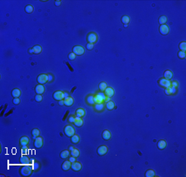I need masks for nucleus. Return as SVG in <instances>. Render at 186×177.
Segmentation results:
<instances>
[{
    "instance_id": "1",
    "label": "nucleus",
    "mask_w": 186,
    "mask_h": 177,
    "mask_svg": "<svg viewBox=\"0 0 186 177\" xmlns=\"http://www.w3.org/2000/svg\"><path fill=\"white\" fill-rule=\"evenodd\" d=\"M32 166L29 164V165H23L21 167V174L23 176H29L31 175L32 172Z\"/></svg>"
},
{
    "instance_id": "2",
    "label": "nucleus",
    "mask_w": 186,
    "mask_h": 177,
    "mask_svg": "<svg viewBox=\"0 0 186 177\" xmlns=\"http://www.w3.org/2000/svg\"><path fill=\"white\" fill-rule=\"evenodd\" d=\"M106 97H107V96H105L104 92L96 93V94L94 95V102H95V104H100V103H103L105 101Z\"/></svg>"
},
{
    "instance_id": "3",
    "label": "nucleus",
    "mask_w": 186,
    "mask_h": 177,
    "mask_svg": "<svg viewBox=\"0 0 186 177\" xmlns=\"http://www.w3.org/2000/svg\"><path fill=\"white\" fill-rule=\"evenodd\" d=\"M64 133L67 137L71 138L72 136H74L75 134V130H74V127H72L71 125H66L64 128Z\"/></svg>"
},
{
    "instance_id": "4",
    "label": "nucleus",
    "mask_w": 186,
    "mask_h": 177,
    "mask_svg": "<svg viewBox=\"0 0 186 177\" xmlns=\"http://www.w3.org/2000/svg\"><path fill=\"white\" fill-rule=\"evenodd\" d=\"M37 83L39 84H45V83H48V74H45V73H42V74H40L39 76L37 77L36 78Z\"/></svg>"
},
{
    "instance_id": "5",
    "label": "nucleus",
    "mask_w": 186,
    "mask_h": 177,
    "mask_svg": "<svg viewBox=\"0 0 186 177\" xmlns=\"http://www.w3.org/2000/svg\"><path fill=\"white\" fill-rule=\"evenodd\" d=\"M87 41H88L89 43H91V44L94 45V43H96L97 41H98V35H97V34L93 33V32L89 33L88 35V36H87Z\"/></svg>"
},
{
    "instance_id": "6",
    "label": "nucleus",
    "mask_w": 186,
    "mask_h": 177,
    "mask_svg": "<svg viewBox=\"0 0 186 177\" xmlns=\"http://www.w3.org/2000/svg\"><path fill=\"white\" fill-rule=\"evenodd\" d=\"M159 85L164 88H168L171 86V82L170 80L166 79V78H161L159 81Z\"/></svg>"
},
{
    "instance_id": "7",
    "label": "nucleus",
    "mask_w": 186,
    "mask_h": 177,
    "mask_svg": "<svg viewBox=\"0 0 186 177\" xmlns=\"http://www.w3.org/2000/svg\"><path fill=\"white\" fill-rule=\"evenodd\" d=\"M73 53L75 54L76 55H82V54H84V53H85V49H84V47H82V46L76 45L73 48Z\"/></svg>"
},
{
    "instance_id": "8",
    "label": "nucleus",
    "mask_w": 186,
    "mask_h": 177,
    "mask_svg": "<svg viewBox=\"0 0 186 177\" xmlns=\"http://www.w3.org/2000/svg\"><path fill=\"white\" fill-rule=\"evenodd\" d=\"M34 146H35L36 148H41V147L43 146V138L42 137L39 136L37 137L35 139V142H34Z\"/></svg>"
},
{
    "instance_id": "9",
    "label": "nucleus",
    "mask_w": 186,
    "mask_h": 177,
    "mask_svg": "<svg viewBox=\"0 0 186 177\" xmlns=\"http://www.w3.org/2000/svg\"><path fill=\"white\" fill-rule=\"evenodd\" d=\"M53 98L58 101H61V100H64V91H56V92H54V94H53Z\"/></svg>"
},
{
    "instance_id": "10",
    "label": "nucleus",
    "mask_w": 186,
    "mask_h": 177,
    "mask_svg": "<svg viewBox=\"0 0 186 177\" xmlns=\"http://www.w3.org/2000/svg\"><path fill=\"white\" fill-rule=\"evenodd\" d=\"M107 152H108V147L104 145L100 146V147H98V149H97V152H98V154L99 156L105 155V154L107 153Z\"/></svg>"
},
{
    "instance_id": "11",
    "label": "nucleus",
    "mask_w": 186,
    "mask_h": 177,
    "mask_svg": "<svg viewBox=\"0 0 186 177\" xmlns=\"http://www.w3.org/2000/svg\"><path fill=\"white\" fill-rule=\"evenodd\" d=\"M159 30H160V32H161V34H162L163 35H168V33L170 32L169 26H168L167 25H166V24H164V25H161Z\"/></svg>"
},
{
    "instance_id": "12",
    "label": "nucleus",
    "mask_w": 186,
    "mask_h": 177,
    "mask_svg": "<svg viewBox=\"0 0 186 177\" xmlns=\"http://www.w3.org/2000/svg\"><path fill=\"white\" fill-rule=\"evenodd\" d=\"M71 169L74 171H80L82 169V165L78 162H74L71 164Z\"/></svg>"
},
{
    "instance_id": "13",
    "label": "nucleus",
    "mask_w": 186,
    "mask_h": 177,
    "mask_svg": "<svg viewBox=\"0 0 186 177\" xmlns=\"http://www.w3.org/2000/svg\"><path fill=\"white\" fill-rule=\"evenodd\" d=\"M104 94H105V96H107V97H110L111 98L112 96H113V95H114V90H113V88H112V87H107L106 89L104 90Z\"/></svg>"
},
{
    "instance_id": "14",
    "label": "nucleus",
    "mask_w": 186,
    "mask_h": 177,
    "mask_svg": "<svg viewBox=\"0 0 186 177\" xmlns=\"http://www.w3.org/2000/svg\"><path fill=\"white\" fill-rule=\"evenodd\" d=\"M35 91L36 94H39V95H42L45 91V87L43 85L41 84H38L37 86H36L35 87Z\"/></svg>"
},
{
    "instance_id": "15",
    "label": "nucleus",
    "mask_w": 186,
    "mask_h": 177,
    "mask_svg": "<svg viewBox=\"0 0 186 177\" xmlns=\"http://www.w3.org/2000/svg\"><path fill=\"white\" fill-rule=\"evenodd\" d=\"M29 142H30V139H29L28 137L23 136L20 138V145L22 147H25V146H27V144L29 143Z\"/></svg>"
},
{
    "instance_id": "16",
    "label": "nucleus",
    "mask_w": 186,
    "mask_h": 177,
    "mask_svg": "<svg viewBox=\"0 0 186 177\" xmlns=\"http://www.w3.org/2000/svg\"><path fill=\"white\" fill-rule=\"evenodd\" d=\"M20 163L22 165H29L31 163V160L27 156H22L20 157Z\"/></svg>"
},
{
    "instance_id": "17",
    "label": "nucleus",
    "mask_w": 186,
    "mask_h": 177,
    "mask_svg": "<svg viewBox=\"0 0 186 177\" xmlns=\"http://www.w3.org/2000/svg\"><path fill=\"white\" fill-rule=\"evenodd\" d=\"M71 162L69 161H65V162H63L62 164V170H65V171H67L69 170V169L71 168Z\"/></svg>"
},
{
    "instance_id": "18",
    "label": "nucleus",
    "mask_w": 186,
    "mask_h": 177,
    "mask_svg": "<svg viewBox=\"0 0 186 177\" xmlns=\"http://www.w3.org/2000/svg\"><path fill=\"white\" fill-rule=\"evenodd\" d=\"M86 101L87 103H88L89 105H94L95 102H94V95H89L88 96H87L86 98Z\"/></svg>"
},
{
    "instance_id": "19",
    "label": "nucleus",
    "mask_w": 186,
    "mask_h": 177,
    "mask_svg": "<svg viewBox=\"0 0 186 177\" xmlns=\"http://www.w3.org/2000/svg\"><path fill=\"white\" fill-rule=\"evenodd\" d=\"M93 107H94V110H96V111L98 112H102L103 110H104V104L103 103H100V104H95L94 105H93Z\"/></svg>"
},
{
    "instance_id": "20",
    "label": "nucleus",
    "mask_w": 186,
    "mask_h": 177,
    "mask_svg": "<svg viewBox=\"0 0 186 177\" xmlns=\"http://www.w3.org/2000/svg\"><path fill=\"white\" fill-rule=\"evenodd\" d=\"M74 104V99L70 96L64 99V105L66 106H71L72 105Z\"/></svg>"
},
{
    "instance_id": "21",
    "label": "nucleus",
    "mask_w": 186,
    "mask_h": 177,
    "mask_svg": "<svg viewBox=\"0 0 186 177\" xmlns=\"http://www.w3.org/2000/svg\"><path fill=\"white\" fill-rule=\"evenodd\" d=\"M85 115V111L83 108H78L76 110V112H75V116L76 117H80V118H82L84 117Z\"/></svg>"
},
{
    "instance_id": "22",
    "label": "nucleus",
    "mask_w": 186,
    "mask_h": 177,
    "mask_svg": "<svg viewBox=\"0 0 186 177\" xmlns=\"http://www.w3.org/2000/svg\"><path fill=\"white\" fill-rule=\"evenodd\" d=\"M74 124L77 127H81L84 124V120L82 118L75 116V121L74 122Z\"/></svg>"
},
{
    "instance_id": "23",
    "label": "nucleus",
    "mask_w": 186,
    "mask_h": 177,
    "mask_svg": "<svg viewBox=\"0 0 186 177\" xmlns=\"http://www.w3.org/2000/svg\"><path fill=\"white\" fill-rule=\"evenodd\" d=\"M166 145H167V143H166V142L165 141V140H160L157 143L158 148L161 149V150H163V149L166 148Z\"/></svg>"
},
{
    "instance_id": "24",
    "label": "nucleus",
    "mask_w": 186,
    "mask_h": 177,
    "mask_svg": "<svg viewBox=\"0 0 186 177\" xmlns=\"http://www.w3.org/2000/svg\"><path fill=\"white\" fill-rule=\"evenodd\" d=\"M102 137L104 140H109L111 138V133L108 130H104L102 133Z\"/></svg>"
},
{
    "instance_id": "25",
    "label": "nucleus",
    "mask_w": 186,
    "mask_h": 177,
    "mask_svg": "<svg viewBox=\"0 0 186 177\" xmlns=\"http://www.w3.org/2000/svg\"><path fill=\"white\" fill-rule=\"evenodd\" d=\"M69 155H70L69 151V150H65V151H63V152H61L60 157H61V158H62V159H66L67 157H69Z\"/></svg>"
},
{
    "instance_id": "26",
    "label": "nucleus",
    "mask_w": 186,
    "mask_h": 177,
    "mask_svg": "<svg viewBox=\"0 0 186 177\" xmlns=\"http://www.w3.org/2000/svg\"><path fill=\"white\" fill-rule=\"evenodd\" d=\"M12 96H13V98H17L21 96V91L18 88H15L12 91Z\"/></svg>"
},
{
    "instance_id": "27",
    "label": "nucleus",
    "mask_w": 186,
    "mask_h": 177,
    "mask_svg": "<svg viewBox=\"0 0 186 177\" xmlns=\"http://www.w3.org/2000/svg\"><path fill=\"white\" fill-rule=\"evenodd\" d=\"M105 106L107 107L108 110H112L115 108V104H114V102L113 101H108V102H106V105Z\"/></svg>"
},
{
    "instance_id": "28",
    "label": "nucleus",
    "mask_w": 186,
    "mask_h": 177,
    "mask_svg": "<svg viewBox=\"0 0 186 177\" xmlns=\"http://www.w3.org/2000/svg\"><path fill=\"white\" fill-rule=\"evenodd\" d=\"M173 77V73L170 70H166L164 73V78L167 80H170Z\"/></svg>"
},
{
    "instance_id": "29",
    "label": "nucleus",
    "mask_w": 186,
    "mask_h": 177,
    "mask_svg": "<svg viewBox=\"0 0 186 177\" xmlns=\"http://www.w3.org/2000/svg\"><path fill=\"white\" fill-rule=\"evenodd\" d=\"M32 135L33 139H36L37 137L40 136V130L38 129V128H34L32 131Z\"/></svg>"
},
{
    "instance_id": "30",
    "label": "nucleus",
    "mask_w": 186,
    "mask_h": 177,
    "mask_svg": "<svg viewBox=\"0 0 186 177\" xmlns=\"http://www.w3.org/2000/svg\"><path fill=\"white\" fill-rule=\"evenodd\" d=\"M32 49H33V54H40L42 51V48L40 45H35Z\"/></svg>"
},
{
    "instance_id": "31",
    "label": "nucleus",
    "mask_w": 186,
    "mask_h": 177,
    "mask_svg": "<svg viewBox=\"0 0 186 177\" xmlns=\"http://www.w3.org/2000/svg\"><path fill=\"white\" fill-rule=\"evenodd\" d=\"M70 155L72 156V157H79V156H80V151H79L77 148L74 147L72 151H70Z\"/></svg>"
},
{
    "instance_id": "32",
    "label": "nucleus",
    "mask_w": 186,
    "mask_h": 177,
    "mask_svg": "<svg viewBox=\"0 0 186 177\" xmlns=\"http://www.w3.org/2000/svg\"><path fill=\"white\" fill-rule=\"evenodd\" d=\"M145 175L146 177H153L156 175V173H155V171L153 170H148L146 171Z\"/></svg>"
},
{
    "instance_id": "33",
    "label": "nucleus",
    "mask_w": 186,
    "mask_h": 177,
    "mask_svg": "<svg viewBox=\"0 0 186 177\" xmlns=\"http://www.w3.org/2000/svg\"><path fill=\"white\" fill-rule=\"evenodd\" d=\"M71 142H72L73 143H74V144L78 143L79 142H80V137H79L78 135L74 134V136L71 137Z\"/></svg>"
},
{
    "instance_id": "34",
    "label": "nucleus",
    "mask_w": 186,
    "mask_h": 177,
    "mask_svg": "<svg viewBox=\"0 0 186 177\" xmlns=\"http://www.w3.org/2000/svg\"><path fill=\"white\" fill-rule=\"evenodd\" d=\"M129 22H130V18H129L128 16L125 15L122 17V22L124 24V25H128Z\"/></svg>"
},
{
    "instance_id": "35",
    "label": "nucleus",
    "mask_w": 186,
    "mask_h": 177,
    "mask_svg": "<svg viewBox=\"0 0 186 177\" xmlns=\"http://www.w3.org/2000/svg\"><path fill=\"white\" fill-rule=\"evenodd\" d=\"M107 87H108L107 83H104V82H102V83H100L99 85H98V88H99V90L102 91H104V90L106 89Z\"/></svg>"
},
{
    "instance_id": "36",
    "label": "nucleus",
    "mask_w": 186,
    "mask_h": 177,
    "mask_svg": "<svg viewBox=\"0 0 186 177\" xmlns=\"http://www.w3.org/2000/svg\"><path fill=\"white\" fill-rule=\"evenodd\" d=\"M166 22H167V17H166V16H161V17H160L159 23L161 24V25H164V24H166Z\"/></svg>"
},
{
    "instance_id": "37",
    "label": "nucleus",
    "mask_w": 186,
    "mask_h": 177,
    "mask_svg": "<svg viewBox=\"0 0 186 177\" xmlns=\"http://www.w3.org/2000/svg\"><path fill=\"white\" fill-rule=\"evenodd\" d=\"M33 11H34V8L32 5H27L25 7V12H27V13H32Z\"/></svg>"
},
{
    "instance_id": "38",
    "label": "nucleus",
    "mask_w": 186,
    "mask_h": 177,
    "mask_svg": "<svg viewBox=\"0 0 186 177\" xmlns=\"http://www.w3.org/2000/svg\"><path fill=\"white\" fill-rule=\"evenodd\" d=\"M179 49H181V51L185 52V50H186V42L185 41H183V42H181L180 44H179Z\"/></svg>"
},
{
    "instance_id": "39",
    "label": "nucleus",
    "mask_w": 186,
    "mask_h": 177,
    "mask_svg": "<svg viewBox=\"0 0 186 177\" xmlns=\"http://www.w3.org/2000/svg\"><path fill=\"white\" fill-rule=\"evenodd\" d=\"M42 100H43V97H42L41 95L36 94V96H35V101H36V102H41Z\"/></svg>"
},
{
    "instance_id": "40",
    "label": "nucleus",
    "mask_w": 186,
    "mask_h": 177,
    "mask_svg": "<svg viewBox=\"0 0 186 177\" xmlns=\"http://www.w3.org/2000/svg\"><path fill=\"white\" fill-rule=\"evenodd\" d=\"M168 89H169L170 91V93L171 94H174V93H176V87H174L173 86H170V87H168Z\"/></svg>"
},
{
    "instance_id": "41",
    "label": "nucleus",
    "mask_w": 186,
    "mask_h": 177,
    "mask_svg": "<svg viewBox=\"0 0 186 177\" xmlns=\"http://www.w3.org/2000/svg\"><path fill=\"white\" fill-rule=\"evenodd\" d=\"M178 56H179V59H185V52H184V51H179V53H178Z\"/></svg>"
},
{
    "instance_id": "42",
    "label": "nucleus",
    "mask_w": 186,
    "mask_h": 177,
    "mask_svg": "<svg viewBox=\"0 0 186 177\" xmlns=\"http://www.w3.org/2000/svg\"><path fill=\"white\" fill-rule=\"evenodd\" d=\"M68 58H69V59H70V60H74L75 58H76V54H74V53L72 52V53H70V54H69Z\"/></svg>"
},
{
    "instance_id": "43",
    "label": "nucleus",
    "mask_w": 186,
    "mask_h": 177,
    "mask_svg": "<svg viewBox=\"0 0 186 177\" xmlns=\"http://www.w3.org/2000/svg\"><path fill=\"white\" fill-rule=\"evenodd\" d=\"M39 167H40V164L38 163V162H34L33 166H32V169H33L34 170H37Z\"/></svg>"
},
{
    "instance_id": "44",
    "label": "nucleus",
    "mask_w": 186,
    "mask_h": 177,
    "mask_svg": "<svg viewBox=\"0 0 186 177\" xmlns=\"http://www.w3.org/2000/svg\"><path fill=\"white\" fill-rule=\"evenodd\" d=\"M93 47H94V45L91 44V43H88V44L86 45V48L89 50H92V49H93Z\"/></svg>"
},
{
    "instance_id": "45",
    "label": "nucleus",
    "mask_w": 186,
    "mask_h": 177,
    "mask_svg": "<svg viewBox=\"0 0 186 177\" xmlns=\"http://www.w3.org/2000/svg\"><path fill=\"white\" fill-rule=\"evenodd\" d=\"M68 120H69V123L74 124V122L75 121V116H74V115H70V116L69 117V119H68Z\"/></svg>"
},
{
    "instance_id": "46",
    "label": "nucleus",
    "mask_w": 186,
    "mask_h": 177,
    "mask_svg": "<svg viewBox=\"0 0 186 177\" xmlns=\"http://www.w3.org/2000/svg\"><path fill=\"white\" fill-rule=\"evenodd\" d=\"M20 99H19V97L17 98H13V101H12V103H13L14 105H18L19 103H20Z\"/></svg>"
},
{
    "instance_id": "47",
    "label": "nucleus",
    "mask_w": 186,
    "mask_h": 177,
    "mask_svg": "<svg viewBox=\"0 0 186 177\" xmlns=\"http://www.w3.org/2000/svg\"><path fill=\"white\" fill-rule=\"evenodd\" d=\"M54 79V77H53L52 74H48V83H51V82L53 81Z\"/></svg>"
},
{
    "instance_id": "48",
    "label": "nucleus",
    "mask_w": 186,
    "mask_h": 177,
    "mask_svg": "<svg viewBox=\"0 0 186 177\" xmlns=\"http://www.w3.org/2000/svg\"><path fill=\"white\" fill-rule=\"evenodd\" d=\"M75 158H76V157H72V156H71L70 157H69V162H71V163H73V162H76V161H75Z\"/></svg>"
},
{
    "instance_id": "49",
    "label": "nucleus",
    "mask_w": 186,
    "mask_h": 177,
    "mask_svg": "<svg viewBox=\"0 0 186 177\" xmlns=\"http://www.w3.org/2000/svg\"><path fill=\"white\" fill-rule=\"evenodd\" d=\"M171 86H173V87H178V83L176 81H173V82H171Z\"/></svg>"
},
{
    "instance_id": "50",
    "label": "nucleus",
    "mask_w": 186,
    "mask_h": 177,
    "mask_svg": "<svg viewBox=\"0 0 186 177\" xmlns=\"http://www.w3.org/2000/svg\"><path fill=\"white\" fill-rule=\"evenodd\" d=\"M69 94L68 92H66V91H64V99H65V98L69 97Z\"/></svg>"
},
{
    "instance_id": "51",
    "label": "nucleus",
    "mask_w": 186,
    "mask_h": 177,
    "mask_svg": "<svg viewBox=\"0 0 186 177\" xmlns=\"http://www.w3.org/2000/svg\"><path fill=\"white\" fill-rule=\"evenodd\" d=\"M55 4H56V6H60L61 4V1H60V0H58V1H56L55 2Z\"/></svg>"
},
{
    "instance_id": "52",
    "label": "nucleus",
    "mask_w": 186,
    "mask_h": 177,
    "mask_svg": "<svg viewBox=\"0 0 186 177\" xmlns=\"http://www.w3.org/2000/svg\"><path fill=\"white\" fill-rule=\"evenodd\" d=\"M165 93H166V95H170V91L168 88H166V90H165Z\"/></svg>"
},
{
    "instance_id": "53",
    "label": "nucleus",
    "mask_w": 186,
    "mask_h": 177,
    "mask_svg": "<svg viewBox=\"0 0 186 177\" xmlns=\"http://www.w3.org/2000/svg\"><path fill=\"white\" fill-rule=\"evenodd\" d=\"M59 105H64V100H61V101H59Z\"/></svg>"
},
{
    "instance_id": "54",
    "label": "nucleus",
    "mask_w": 186,
    "mask_h": 177,
    "mask_svg": "<svg viewBox=\"0 0 186 177\" xmlns=\"http://www.w3.org/2000/svg\"><path fill=\"white\" fill-rule=\"evenodd\" d=\"M111 101V100H110V97H106L104 102H108V101Z\"/></svg>"
},
{
    "instance_id": "55",
    "label": "nucleus",
    "mask_w": 186,
    "mask_h": 177,
    "mask_svg": "<svg viewBox=\"0 0 186 177\" xmlns=\"http://www.w3.org/2000/svg\"><path fill=\"white\" fill-rule=\"evenodd\" d=\"M74 147H72V146H70V147H69V151H72V150H73V149H74Z\"/></svg>"
},
{
    "instance_id": "56",
    "label": "nucleus",
    "mask_w": 186,
    "mask_h": 177,
    "mask_svg": "<svg viewBox=\"0 0 186 177\" xmlns=\"http://www.w3.org/2000/svg\"><path fill=\"white\" fill-rule=\"evenodd\" d=\"M29 53H30V54H33V49H29Z\"/></svg>"
}]
</instances>
